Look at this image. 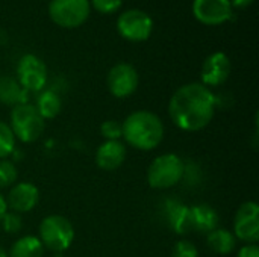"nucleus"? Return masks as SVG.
<instances>
[{
    "label": "nucleus",
    "instance_id": "9b49d317",
    "mask_svg": "<svg viewBox=\"0 0 259 257\" xmlns=\"http://www.w3.org/2000/svg\"><path fill=\"white\" fill-rule=\"evenodd\" d=\"M232 5L229 0H194L193 14L196 20L206 26H219L232 17Z\"/></svg>",
    "mask_w": 259,
    "mask_h": 257
},
{
    "label": "nucleus",
    "instance_id": "ddd939ff",
    "mask_svg": "<svg viewBox=\"0 0 259 257\" xmlns=\"http://www.w3.org/2000/svg\"><path fill=\"white\" fill-rule=\"evenodd\" d=\"M8 209L17 214L30 212L39 201V191L33 183L21 182L11 188L8 197L5 198Z\"/></svg>",
    "mask_w": 259,
    "mask_h": 257
},
{
    "label": "nucleus",
    "instance_id": "2eb2a0df",
    "mask_svg": "<svg viewBox=\"0 0 259 257\" xmlns=\"http://www.w3.org/2000/svg\"><path fill=\"white\" fill-rule=\"evenodd\" d=\"M191 230L200 233H211L219 229V214L209 204H196L190 208Z\"/></svg>",
    "mask_w": 259,
    "mask_h": 257
},
{
    "label": "nucleus",
    "instance_id": "a211bd4d",
    "mask_svg": "<svg viewBox=\"0 0 259 257\" xmlns=\"http://www.w3.org/2000/svg\"><path fill=\"white\" fill-rule=\"evenodd\" d=\"M35 108L38 114L42 117V120H52L59 115L62 109V101L55 91L47 89V91H41V94L36 98Z\"/></svg>",
    "mask_w": 259,
    "mask_h": 257
},
{
    "label": "nucleus",
    "instance_id": "20e7f679",
    "mask_svg": "<svg viewBox=\"0 0 259 257\" xmlns=\"http://www.w3.org/2000/svg\"><path fill=\"white\" fill-rule=\"evenodd\" d=\"M44 248L50 251H65L74 241L73 224L62 215H49L39 224V238Z\"/></svg>",
    "mask_w": 259,
    "mask_h": 257
},
{
    "label": "nucleus",
    "instance_id": "423d86ee",
    "mask_svg": "<svg viewBox=\"0 0 259 257\" xmlns=\"http://www.w3.org/2000/svg\"><path fill=\"white\" fill-rule=\"evenodd\" d=\"M49 15L61 27H79L90 17V0H52Z\"/></svg>",
    "mask_w": 259,
    "mask_h": 257
},
{
    "label": "nucleus",
    "instance_id": "cd10ccee",
    "mask_svg": "<svg viewBox=\"0 0 259 257\" xmlns=\"http://www.w3.org/2000/svg\"><path fill=\"white\" fill-rule=\"evenodd\" d=\"M229 2H231L232 8H234V6H235V8H247L249 5L253 3V0H229Z\"/></svg>",
    "mask_w": 259,
    "mask_h": 257
},
{
    "label": "nucleus",
    "instance_id": "dca6fc26",
    "mask_svg": "<svg viewBox=\"0 0 259 257\" xmlns=\"http://www.w3.org/2000/svg\"><path fill=\"white\" fill-rule=\"evenodd\" d=\"M27 91L21 88L18 80L12 76H0V103L6 106H17L26 101Z\"/></svg>",
    "mask_w": 259,
    "mask_h": 257
},
{
    "label": "nucleus",
    "instance_id": "c85d7f7f",
    "mask_svg": "<svg viewBox=\"0 0 259 257\" xmlns=\"http://www.w3.org/2000/svg\"><path fill=\"white\" fill-rule=\"evenodd\" d=\"M8 212V204H6V200H5V197L0 194V220L3 218V215Z\"/></svg>",
    "mask_w": 259,
    "mask_h": 257
},
{
    "label": "nucleus",
    "instance_id": "b1692460",
    "mask_svg": "<svg viewBox=\"0 0 259 257\" xmlns=\"http://www.w3.org/2000/svg\"><path fill=\"white\" fill-rule=\"evenodd\" d=\"M0 223H2V227H3V230L6 233H18L21 230V227H23L21 215L17 214V212H12V211L11 212L8 211L3 215V218L0 220Z\"/></svg>",
    "mask_w": 259,
    "mask_h": 257
},
{
    "label": "nucleus",
    "instance_id": "0eeeda50",
    "mask_svg": "<svg viewBox=\"0 0 259 257\" xmlns=\"http://www.w3.org/2000/svg\"><path fill=\"white\" fill-rule=\"evenodd\" d=\"M118 33L132 42H141L150 38L153 30L152 17L141 9H127L117 20Z\"/></svg>",
    "mask_w": 259,
    "mask_h": 257
},
{
    "label": "nucleus",
    "instance_id": "7ed1b4c3",
    "mask_svg": "<svg viewBox=\"0 0 259 257\" xmlns=\"http://www.w3.org/2000/svg\"><path fill=\"white\" fill-rule=\"evenodd\" d=\"M185 174L184 161L175 153H165L153 159L147 170V182L155 189H168L178 185Z\"/></svg>",
    "mask_w": 259,
    "mask_h": 257
},
{
    "label": "nucleus",
    "instance_id": "aec40b11",
    "mask_svg": "<svg viewBox=\"0 0 259 257\" xmlns=\"http://www.w3.org/2000/svg\"><path fill=\"white\" fill-rule=\"evenodd\" d=\"M168 223L171 229L182 235L187 232H191V221H190V208L185 204H181L178 201L168 203Z\"/></svg>",
    "mask_w": 259,
    "mask_h": 257
},
{
    "label": "nucleus",
    "instance_id": "f03ea898",
    "mask_svg": "<svg viewBox=\"0 0 259 257\" xmlns=\"http://www.w3.org/2000/svg\"><path fill=\"white\" fill-rule=\"evenodd\" d=\"M126 142L143 151L155 150L164 139V124L161 118L150 111H135L121 123Z\"/></svg>",
    "mask_w": 259,
    "mask_h": 257
},
{
    "label": "nucleus",
    "instance_id": "f3484780",
    "mask_svg": "<svg viewBox=\"0 0 259 257\" xmlns=\"http://www.w3.org/2000/svg\"><path fill=\"white\" fill-rule=\"evenodd\" d=\"M208 245L217 254H231L235 250L237 238L228 229H215L208 233Z\"/></svg>",
    "mask_w": 259,
    "mask_h": 257
},
{
    "label": "nucleus",
    "instance_id": "6ab92c4d",
    "mask_svg": "<svg viewBox=\"0 0 259 257\" xmlns=\"http://www.w3.org/2000/svg\"><path fill=\"white\" fill-rule=\"evenodd\" d=\"M42 254L44 247L36 236H23L12 244L8 257H42Z\"/></svg>",
    "mask_w": 259,
    "mask_h": 257
},
{
    "label": "nucleus",
    "instance_id": "f8f14e48",
    "mask_svg": "<svg viewBox=\"0 0 259 257\" xmlns=\"http://www.w3.org/2000/svg\"><path fill=\"white\" fill-rule=\"evenodd\" d=\"M231 68L232 65L226 53L223 52L211 53L202 65V71H200L202 85H205L206 88L223 85L231 74Z\"/></svg>",
    "mask_w": 259,
    "mask_h": 257
},
{
    "label": "nucleus",
    "instance_id": "9d476101",
    "mask_svg": "<svg viewBox=\"0 0 259 257\" xmlns=\"http://www.w3.org/2000/svg\"><path fill=\"white\" fill-rule=\"evenodd\" d=\"M106 83H108L109 92L114 97L126 98L132 95L138 88V83H140L138 71L135 70L134 65L120 62L109 70Z\"/></svg>",
    "mask_w": 259,
    "mask_h": 257
},
{
    "label": "nucleus",
    "instance_id": "c756f323",
    "mask_svg": "<svg viewBox=\"0 0 259 257\" xmlns=\"http://www.w3.org/2000/svg\"><path fill=\"white\" fill-rule=\"evenodd\" d=\"M0 257H8V253H5V250L0 248Z\"/></svg>",
    "mask_w": 259,
    "mask_h": 257
},
{
    "label": "nucleus",
    "instance_id": "4468645a",
    "mask_svg": "<svg viewBox=\"0 0 259 257\" xmlns=\"http://www.w3.org/2000/svg\"><path fill=\"white\" fill-rule=\"evenodd\" d=\"M126 159V145L121 141H105L96 151V164L103 171H115Z\"/></svg>",
    "mask_w": 259,
    "mask_h": 257
},
{
    "label": "nucleus",
    "instance_id": "1a4fd4ad",
    "mask_svg": "<svg viewBox=\"0 0 259 257\" xmlns=\"http://www.w3.org/2000/svg\"><path fill=\"white\" fill-rule=\"evenodd\" d=\"M234 236L246 244H256L259 241V206L255 201L243 203L234 221Z\"/></svg>",
    "mask_w": 259,
    "mask_h": 257
},
{
    "label": "nucleus",
    "instance_id": "393cba45",
    "mask_svg": "<svg viewBox=\"0 0 259 257\" xmlns=\"http://www.w3.org/2000/svg\"><path fill=\"white\" fill-rule=\"evenodd\" d=\"M123 5V0H91V6L100 14H112L118 11Z\"/></svg>",
    "mask_w": 259,
    "mask_h": 257
},
{
    "label": "nucleus",
    "instance_id": "a878e982",
    "mask_svg": "<svg viewBox=\"0 0 259 257\" xmlns=\"http://www.w3.org/2000/svg\"><path fill=\"white\" fill-rule=\"evenodd\" d=\"M173 257H199V250L190 241H179L173 248Z\"/></svg>",
    "mask_w": 259,
    "mask_h": 257
},
{
    "label": "nucleus",
    "instance_id": "bb28decb",
    "mask_svg": "<svg viewBox=\"0 0 259 257\" xmlns=\"http://www.w3.org/2000/svg\"><path fill=\"white\" fill-rule=\"evenodd\" d=\"M238 257H259V247L256 244H246L240 248Z\"/></svg>",
    "mask_w": 259,
    "mask_h": 257
},
{
    "label": "nucleus",
    "instance_id": "6e6552de",
    "mask_svg": "<svg viewBox=\"0 0 259 257\" xmlns=\"http://www.w3.org/2000/svg\"><path fill=\"white\" fill-rule=\"evenodd\" d=\"M17 80L26 91H41L47 82L46 64L35 55H24L17 65Z\"/></svg>",
    "mask_w": 259,
    "mask_h": 257
},
{
    "label": "nucleus",
    "instance_id": "5701e85b",
    "mask_svg": "<svg viewBox=\"0 0 259 257\" xmlns=\"http://www.w3.org/2000/svg\"><path fill=\"white\" fill-rule=\"evenodd\" d=\"M100 135L106 141H120V138L123 136L121 123H118L115 120H106V121H103L102 126H100Z\"/></svg>",
    "mask_w": 259,
    "mask_h": 257
},
{
    "label": "nucleus",
    "instance_id": "4be33fe9",
    "mask_svg": "<svg viewBox=\"0 0 259 257\" xmlns=\"http://www.w3.org/2000/svg\"><path fill=\"white\" fill-rule=\"evenodd\" d=\"M18 173L14 162L8 159H0V188H9L17 182Z\"/></svg>",
    "mask_w": 259,
    "mask_h": 257
},
{
    "label": "nucleus",
    "instance_id": "39448f33",
    "mask_svg": "<svg viewBox=\"0 0 259 257\" xmlns=\"http://www.w3.org/2000/svg\"><path fill=\"white\" fill-rule=\"evenodd\" d=\"M14 136L21 142H35L44 132V120L36 108L29 103H21L11 111V124Z\"/></svg>",
    "mask_w": 259,
    "mask_h": 257
},
{
    "label": "nucleus",
    "instance_id": "412c9836",
    "mask_svg": "<svg viewBox=\"0 0 259 257\" xmlns=\"http://www.w3.org/2000/svg\"><path fill=\"white\" fill-rule=\"evenodd\" d=\"M15 148V136L11 127L0 121V159H6Z\"/></svg>",
    "mask_w": 259,
    "mask_h": 257
},
{
    "label": "nucleus",
    "instance_id": "f257e3e1",
    "mask_svg": "<svg viewBox=\"0 0 259 257\" xmlns=\"http://www.w3.org/2000/svg\"><path fill=\"white\" fill-rule=\"evenodd\" d=\"M217 98L202 83L193 82L175 91L168 101V114L175 126L185 132L205 129L214 118Z\"/></svg>",
    "mask_w": 259,
    "mask_h": 257
}]
</instances>
